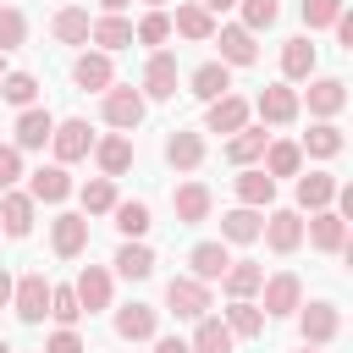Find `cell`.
<instances>
[{
    "label": "cell",
    "instance_id": "6da1fadb",
    "mask_svg": "<svg viewBox=\"0 0 353 353\" xmlns=\"http://www.w3.org/2000/svg\"><path fill=\"white\" fill-rule=\"evenodd\" d=\"M143 105H149V99H143L138 88H127V83H110V88L99 94V116H105L116 132H132V127L143 121Z\"/></svg>",
    "mask_w": 353,
    "mask_h": 353
},
{
    "label": "cell",
    "instance_id": "7a4b0ae2",
    "mask_svg": "<svg viewBox=\"0 0 353 353\" xmlns=\"http://www.w3.org/2000/svg\"><path fill=\"white\" fill-rule=\"evenodd\" d=\"M298 331H303V347H325L336 331H342V309L314 298V303H298Z\"/></svg>",
    "mask_w": 353,
    "mask_h": 353
},
{
    "label": "cell",
    "instance_id": "3957f363",
    "mask_svg": "<svg viewBox=\"0 0 353 353\" xmlns=\"http://www.w3.org/2000/svg\"><path fill=\"white\" fill-rule=\"evenodd\" d=\"M11 309H17L22 325H39V320L50 314V281H44V270H28V276L11 287Z\"/></svg>",
    "mask_w": 353,
    "mask_h": 353
},
{
    "label": "cell",
    "instance_id": "277c9868",
    "mask_svg": "<svg viewBox=\"0 0 353 353\" xmlns=\"http://www.w3.org/2000/svg\"><path fill=\"white\" fill-rule=\"evenodd\" d=\"M165 309H171L176 320H204V314H210V287L193 281V276H171V281H165Z\"/></svg>",
    "mask_w": 353,
    "mask_h": 353
},
{
    "label": "cell",
    "instance_id": "5b68a950",
    "mask_svg": "<svg viewBox=\"0 0 353 353\" xmlns=\"http://www.w3.org/2000/svg\"><path fill=\"white\" fill-rule=\"evenodd\" d=\"M259 292H265V320L270 314H298V303H303V281L292 276V270H276V276H265L259 281Z\"/></svg>",
    "mask_w": 353,
    "mask_h": 353
},
{
    "label": "cell",
    "instance_id": "8992f818",
    "mask_svg": "<svg viewBox=\"0 0 353 353\" xmlns=\"http://www.w3.org/2000/svg\"><path fill=\"white\" fill-rule=\"evenodd\" d=\"M248 110H259V121H270V127H287V121H298V88L270 83V88H259V99Z\"/></svg>",
    "mask_w": 353,
    "mask_h": 353
},
{
    "label": "cell",
    "instance_id": "52a82bcc",
    "mask_svg": "<svg viewBox=\"0 0 353 353\" xmlns=\"http://www.w3.org/2000/svg\"><path fill=\"white\" fill-rule=\"evenodd\" d=\"M265 248L270 254H298L303 248V215L298 210H270V221H265Z\"/></svg>",
    "mask_w": 353,
    "mask_h": 353
},
{
    "label": "cell",
    "instance_id": "ba28073f",
    "mask_svg": "<svg viewBox=\"0 0 353 353\" xmlns=\"http://www.w3.org/2000/svg\"><path fill=\"white\" fill-rule=\"evenodd\" d=\"M110 270L105 265H83L77 270V281H72V292H77V309L83 314H99V309H110Z\"/></svg>",
    "mask_w": 353,
    "mask_h": 353
},
{
    "label": "cell",
    "instance_id": "9c48e42d",
    "mask_svg": "<svg viewBox=\"0 0 353 353\" xmlns=\"http://www.w3.org/2000/svg\"><path fill=\"white\" fill-rule=\"evenodd\" d=\"M50 149H55V165H72V160H83L88 149H94V132H88V121H55V132H50Z\"/></svg>",
    "mask_w": 353,
    "mask_h": 353
},
{
    "label": "cell",
    "instance_id": "30bf717a",
    "mask_svg": "<svg viewBox=\"0 0 353 353\" xmlns=\"http://www.w3.org/2000/svg\"><path fill=\"white\" fill-rule=\"evenodd\" d=\"M303 237H309L320 254H347V221H342L336 210H314L309 226H303Z\"/></svg>",
    "mask_w": 353,
    "mask_h": 353
},
{
    "label": "cell",
    "instance_id": "8fae6325",
    "mask_svg": "<svg viewBox=\"0 0 353 353\" xmlns=\"http://www.w3.org/2000/svg\"><path fill=\"white\" fill-rule=\"evenodd\" d=\"M215 44H221V66H254V61H259V44H254V33H248L243 22L215 28Z\"/></svg>",
    "mask_w": 353,
    "mask_h": 353
},
{
    "label": "cell",
    "instance_id": "7c38bea8",
    "mask_svg": "<svg viewBox=\"0 0 353 353\" xmlns=\"http://www.w3.org/2000/svg\"><path fill=\"white\" fill-rule=\"evenodd\" d=\"M72 83H77V88H88V94H105V88L116 83L110 55H105V50H83V55L72 61Z\"/></svg>",
    "mask_w": 353,
    "mask_h": 353
},
{
    "label": "cell",
    "instance_id": "4fadbf2b",
    "mask_svg": "<svg viewBox=\"0 0 353 353\" xmlns=\"http://www.w3.org/2000/svg\"><path fill=\"white\" fill-rule=\"evenodd\" d=\"M50 248H55L61 259H77V254L88 248V215H72V210L55 215V221H50Z\"/></svg>",
    "mask_w": 353,
    "mask_h": 353
},
{
    "label": "cell",
    "instance_id": "5bb4252c",
    "mask_svg": "<svg viewBox=\"0 0 353 353\" xmlns=\"http://www.w3.org/2000/svg\"><path fill=\"white\" fill-rule=\"evenodd\" d=\"M138 94H143V99H171V94H176V55H171V50H154V55H149Z\"/></svg>",
    "mask_w": 353,
    "mask_h": 353
},
{
    "label": "cell",
    "instance_id": "9a60e30c",
    "mask_svg": "<svg viewBox=\"0 0 353 353\" xmlns=\"http://www.w3.org/2000/svg\"><path fill=\"white\" fill-rule=\"evenodd\" d=\"M210 188L204 182H182L176 193H171V210H176V226H204L210 221Z\"/></svg>",
    "mask_w": 353,
    "mask_h": 353
},
{
    "label": "cell",
    "instance_id": "2e32d148",
    "mask_svg": "<svg viewBox=\"0 0 353 353\" xmlns=\"http://www.w3.org/2000/svg\"><path fill=\"white\" fill-rule=\"evenodd\" d=\"M116 336L121 342H154L160 336V314L149 303H127V309H116Z\"/></svg>",
    "mask_w": 353,
    "mask_h": 353
},
{
    "label": "cell",
    "instance_id": "e0dca14e",
    "mask_svg": "<svg viewBox=\"0 0 353 353\" xmlns=\"http://www.w3.org/2000/svg\"><path fill=\"white\" fill-rule=\"evenodd\" d=\"M204 127H210V132H243V127H248V99H243V94H221V99H210Z\"/></svg>",
    "mask_w": 353,
    "mask_h": 353
},
{
    "label": "cell",
    "instance_id": "ac0fdd59",
    "mask_svg": "<svg viewBox=\"0 0 353 353\" xmlns=\"http://www.w3.org/2000/svg\"><path fill=\"white\" fill-rule=\"evenodd\" d=\"M188 94L193 99H221V94H232V66H221V61H204V66H193V77H188Z\"/></svg>",
    "mask_w": 353,
    "mask_h": 353
},
{
    "label": "cell",
    "instance_id": "d6986e66",
    "mask_svg": "<svg viewBox=\"0 0 353 353\" xmlns=\"http://www.w3.org/2000/svg\"><path fill=\"white\" fill-rule=\"evenodd\" d=\"M342 105H347V83L342 77H309V116L331 121Z\"/></svg>",
    "mask_w": 353,
    "mask_h": 353
},
{
    "label": "cell",
    "instance_id": "ffe728a7",
    "mask_svg": "<svg viewBox=\"0 0 353 353\" xmlns=\"http://www.w3.org/2000/svg\"><path fill=\"white\" fill-rule=\"evenodd\" d=\"M50 132H55V116H50L44 105H28V110L17 116V143H11V149H44Z\"/></svg>",
    "mask_w": 353,
    "mask_h": 353
},
{
    "label": "cell",
    "instance_id": "44dd1931",
    "mask_svg": "<svg viewBox=\"0 0 353 353\" xmlns=\"http://www.w3.org/2000/svg\"><path fill=\"white\" fill-rule=\"evenodd\" d=\"M94 160H99V176H121L127 165H132V138L127 132H110V138H94V149H88Z\"/></svg>",
    "mask_w": 353,
    "mask_h": 353
},
{
    "label": "cell",
    "instance_id": "7402d4cb",
    "mask_svg": "<svg viewBox=\"0 0 353 353\" xmlns=\"http://www.w3.org/2000/svg\"><path fill=\"white\" fill-rule=\"evenodd\" d=\"M66 193H72L66 165H39V171L28 176V199H33V204H61Z\"/></svg>",
    "mask_w": 353,
    "mask_h": 353
},
{
    "label": "cell",
    "instance_id": "603a6c76",
    "mask_svg": "<svg viewBox=\"0 0 353 353\" xmlns=\"http://www.w3.org/2000/svg\"><path fill=\"white\" fill-rule=\"evenodd\" d=\"M232 193H237V204H248V210H265V204L276 199V182H270L259 165H243V171L232 176Z\"/></svg>",
    "mask_w": 353,
    "mask_h": 353
},
{
    "label": "cell",
    "instance_id": "cb8c5ba5",
    "mask_svg": "<svg viewBox=\"0 0 353 353\" xmlns=\"http://www.w3.org/2000/svg\"><path fill=\"white\" fill-rule=\"evenodd\" d=\"M259 232H265V210L237 204L221 215V243H259Z\"/></svg>",
    "mask_w": 353,
    "mask_h": 353
},
{
    "label": "cell",
    "instance_id": "d4e9b609",
    "mask_svg": "<svg viewBox=\"0 0 353 353\" xmlns=\"http://www.w3.org/2000/svg\"><path fill=\"white\" fill-rule=\"evenodd\" d=\"M188 265H193V281H221L226 276V265H232V254H226V243H193L188 248Z\"/></svg>",
    "mask_w": 353,
    "mask_h": 353
},
{
    "label": "cell",
    "instance_id": "484cf974",
    "mask_svg": "<svg viewBox=\"0 0 353 353\" xmlns=\"http://www.w3.org/2000/svg\"><path fill=\"white\" fill-rule=\"evenodd\" d=\"M0 232L6 237H28L33 232V199L28 193H17V188L0 193Z\"/></svg>",
    "mask_w": 353,
    "mask_h": 353
},
{
    "label": "cell",
    "instance_id": "4316f807",
    "mask_svg": "<svg viewBox=\"0 0 353 353\" xmlns=\"http://www.w3.org/2000/svg\"><path fill=\"white\" fill-rule=\"evenodd\" d=\"M171 33H182V39H193V44H210V39H215V17H210L199 0H188V6H176Z\"/></svg>",
    "mask_w": 353,
    "mask_h": 353
},
{
    "label": "cell",
    "instance_id": "83f0119b",
    "mask_svg": "<svg viewBox=\"0 0 353 353\" xmlns=\"http://www.w3.org/2000/svg\"><path fill=\"white\" fill-rule=\"evenodd\" d=\"M265 143H270V132H265V127H243V132H232V138H226V149H221V154H226V165H237V171H243V165H254V160L265 154Z\"/></svg>",
    "mask_w": 353,
    "mask_h": 353
},
{
    "label": "cell",
    "instance_id": "f1b7e54d",
    "mask_svg": "<svg viewBox=\"0 0 353 353\" xmlns=\"http://www.w3.org/2000/svg\"><path fill=\"white\" fill-rule=\"evenodd\" d=\"M292 193H298V210H309V215H314V210H331V199H336V176H331V171H309V176H298Z\"/></svg>",
    "mask_w": 353,
    "mask_h": 353
},
{
    "label": "cell",
    "instance_id": "f546056e",
    "mask_svg": "<svg viewBox=\"0 0 353 353\" xmlns=\"http://www.w3.org/2000/svg\"><path fill=\"white\" fill-rule=\"evenodd\" d=\"M232 336H243V342H254V336H265V309L254 303V298H232V309H226V320H221Z\"/></svg>",
    "mask_w": 353,
    "mask_h": 353
},
{
    "label": "cell",
    "instance_id": "4dcf8cb0",
    "mask_svg": "<svg viewBox=\"0 0 353 353\" xmlns=\"http://www.w3.org/2000/svg\"><path fill=\"white\" fill-rule=\"evenodd\" d=\"M314 44H309V33H298V39H287L281 44V72H287V83H303V77H314Z\"/></svg>",
    "mask_w": 353,
    "mask_h": 353
},
{
    "label": "cell",
    "instance_id": "1f68e13d",
    "mask_svg": "<svg viewBox=\"0 0 353 353\" xmlns=\"http://www.w3.org/2000/svg\"><path fill=\"white\" fill-rule=\"evenodd\" d=\"M165 160H171L176 171H199V165H204V138H199V132H182V127H176V132L165 138Z\"/></svg>",
    "mask_w": 353,
    "mask_h": 353
},
{
    "label": "cell",
    "instance_id": "d6a6232c",
    "mask_svg": "<svg viewBox=\"0 0 353 353\" xmlns=\"http://www.w3.org/2000/svg\"><path fill=\"white\" fill-rule=\"evenodd\" d=\"M110 215H116V232H121L127 243H143V232L154 226V221H149V204H143V199H116V210H110Z\"/></svg>",
    "mask_w": 353,
    "mask_h": 353
},
{
    "label": "cell",
    "instance_id": "836d02e7",
    "mask_svg": "<svg viewBox=\"0 0 353 353\" xmlns=\"http://www.w3.org/2000/svg\"><path fill=\"white\" fill-rule=\"evenodd\" d=\"M110 265H116L127 281H149V276H154V248H149V243H121Z\"/></svg>",
    "mask_w": 353,
    "mask_h": 353
},
{
    "label": "cell",
    "instance_id": "e575fe53",
    "mask_svg": "<svg viewBox=\"0 0 353 353\" xmlns=\"http://www.w3.org/2000/svg\"><path fill=\"white\" fill-rule=\"evenodd\" d=\"M259 281H265V265H254V259H232V265H226V276H221L226 298H254V292H259Z\"/></svg>",
    "mask_w": 353,
    "mask_h": 353
},
{
    "label": "cell",
    "instance_id": "d590c367",
    "mask_svg": "<svg viewBox=\"0 0 353 353\" xmlns=\"http://www.w3.org/2000/svg\"><path fill=\"white\" fill-rule=\"evenodd\" d=\"M259 160H265L259 171H265V176L276 182V176H298V165H303V149L281 138V143H265V154H259Z\"/></svg>",
    "mask_w": 353,
    "mask_h": 353
},
{
    "label": "cell",
    "instance_id": "8d00e7d4",
    "mask_svg": "<svg viewBox=\"0 0 353 353\" xmlns=\"http://www.w3.org/2000/svg\"><path fill=\"white\" fill-rule=\"evenodd\" d=\"M232 347H237V336H232L215 314H204L199 331H193V342H188V353H232Z\"/></svg>",
    "mask_w": 353,
    "mask_h": 353
},
{
    "label": "cell",
    "instance_id": "74e56055",
    "mask_svg": "<svg viewBox=\"0 0 353 353\" xmlns=\"http://www.w3.org/2000/svg\"><path fill=\"white\" fill-rule=\"evenodd\" d=\"M342 143H347V138H342V127H336V121H314V127L303 132V143H298V149H309L314 160H331V154H342Z\"/></svg>",
    "mask_w": 353,
    "mask_h": 353
},
{
    "label": "cell",
    "instance_id": "f35d334b",
    "mask_svg": "<svg viewBox=\"0 0 353 353\" xmlns=\"http://www.w3.org/2000/svg\"><path fill=\"white\" fill-rule=\"evenodd\" d=\"M88 11L83 6H66V11H55V22H50V33L61 39V44H88Z\"/></svg>",
    "mask_w": 353,
    "mask_h": 353
},
{
    "label": "cell",
    "instance_id": "ab89813d",
    "mask_svg": "<svg viewBox=\"0 0 353 353\" xmlns=\"http://www.w3.org/2000/svg\"><path fill=\"white\" fill-rule=\"evenodd\" d=\"M88 39H94L105 55H110V50H127V44H132V22H127V17H99V22L88 28Z\"/></svg>",
    "mask_w": 353,
    "mask_h": 353
},
{
    "label": "cell",
    "instance_id": "60d3db41",
    "mask_svg": "<svg viewBox=\"0 0 353 353\" xmlns=\"http://www.w3.org/2000/svg\"><path fill=\"white\" fill-rule=\"evenodd\" d=\"M171 39V11H143L138 22H132V44H149V50H160Z\"/></svg>",
    "mask_w": 353,
    "mask_h": 353
},
{
    "label": "cell",
    "instance_id": "b9f144b4",
    "mask_svg": "<svg viewBox=\"0 0 353 353\" xmlns=\"http://www.w3.org/2000/svg\"><path fill=\"white\" fill-rule=\"evenodd\" d=\"M77 199H83V215H110L116 210V182L110 176H94V182L77 188Z\"/></svg>",
    "mask_w": 353,
    "mask_h": 353
},
{
    "label": "cell",
    "instance_id": "7bdbcfd3",
    "mask_svg": "<svg viewBox=\"0 0 353 353\" xmlns=\"http://www.w3.org/2000/svg\"><path fill=\"white\" fill-rule=\"evenodd\" d=\"M0 99L17 105V110H28V105L39 99V77H33V72H6V77H0Z\"/></svg>",
    "mask_w": 353,
    "mask_h": 353
},
{
    "label": "cell",
    "instance_id": "ee69618b",
    "mask_svg": "<svg viewBox=\"0 0 353 353\" xmlns=\"http://www.w3.org/2000/svg\"><path fill=\"white\" fill-rule=\"evenodd\" d=\"M50 320H55L61 331H72V325L83 320V309H77V292H72V287H50Z\"/></svg>",
    "mask_w": 353,
    "mask_h": 353
},
{
    "label": "cell",
    "instance_id": "f6af8a7d",
    "mask_svg": "<svg viewBox=\"0 0 353 353\" xmlns=\"http://www.w3.org/2000/svg\"><path fill=\"white\" fill-rule=\"evenodd\" d=\"M237 6H243V28L248 33H265L281 17V0H237Z\"/></svg>",
    "mask_w": 353,
    "mask_h": 353
},
{
    "label": "cell",
    "instance_id": "bcb514c9",
    "mask_svg": "<svg viewBox=\"0 0 353 353\" xmlns=\"http://www.w3.org/2000/svg\"><path fill=\"white\" fill-rule=\"evenodd\" d=\"M22 39H28V17L17 6H0V55L6 50H22Z\"/></svg>",
    "mask_w": 353,
    "mask_h": 353
},
{
    "label": "cell",
    "instance_id": "7dc6e473",
    "mask_svg": "<svg viewBox=\"0 0 353 353\" xmlns=\"http://www.w3.org/2000/svg\"><path fill=\"white\" fill-rule=\"evenodd\" d=\"M342 11H347L342 0H303V28H309V33H320V28H331Z\"/></svg>",
    "mask_w": 353,
    "mask_h": 353
},
{
    "label": "cell",
    "instance_id": "c3c4849f",
    "mask_svg": "<svg viewBox=\"0 0 353 353\" xmlns=\"http://www.w3.org/2000/svg\"><path fill=\"white\" fill-rule=\"evenodd\" d=\"M17 176H22V149L0 143V193H6V188H17Z\"/></svg>",
    "mask_w": 353,
    "mask_h": 353
},
{
    "label": "cell",
    "instance_id": "681fc988",
    "mask_svg": "<svg viewBox=\"0 0 353 353\" xmlns=\"http://www.w3.org/2000/svg\"><path fill=\"white\" fill-rule=\"evenodd\" d=\"M39 353H88V347H83V336H77V331H55Z\"/></svg>",
    "mask_w": 353,
    "mask_h": 353
},
{
    "label": "cell",
    "instance_id": "f907efd6",
    "mask_svg": "<svg viewBox=\"0 0 353 353\" xmlns=\"http://www.w3.org/2000/svg\"><path fill=\"white\" fill-rule=\"evenodd\" d=\"M331 28H336V44H342V50H353V17H347V11H342V17H336V22H331Z\"/></svg>",
    "mask_w": 353,
    "mask_h": 353
},
{
    "label": "cell",
    "instance_id": "816d5d0a",
    "mask_svg": "<svg viewBox=\"0 0 353 353\" xmlns=\"http://www.w3.org/2000/svg\"><path fill=\"white\" fill-rule=\"evenodd\" d=\"M154 353H188L182 336H154Z\"/></svg>",
    "mask_w": 353,
    "mask_h": 353
},
{
    "label": "cell",
    "instance_id": "f5cc1de1",
    "mask_svg": "<svg viewBox=\"0 0 353 353\" xmlns=\"http://www.w3.org/2000/svg\"><path fill=\"white\" fill-rule=\"evenodd\" d=\"M11 287H17V281H11V270L0 265V309H11Z\"/></svg>",
    "mask_w": 353,
    "mask_h": 353
},
{
    "label": "cell",
    "instance_id": "db71d44e",
    "mask_svg": "<svg viewBox=\"0 0 353 353\" xmlns=\"http://www.w3.org/2000/svg\"><path fill=\"white\" fill-rule=\"evenodd\" d=\"M199 6H204V11H210V17H215V11H232V6H237V0H199Z\"/></svg>",
    "mask_w": 353,
    "mask_h": 353
},
{
    "label": "cell",
    "instance_id": "11a10c76",
    "mask_svg": "<svg viewBox=\"0 0 353 353\" xmlns=\"http://www.w3.org/2000/svg\"><path fill=\"white\" fill-rule=\"evenodd\" d=\"M99 6H105V11H110V17H121V11H127V6H132V0H99Z\"/></svg>",
    "mask_w": 353,
    "mask_h": 353
},
{
    "label": "cell",
    "instance_id": "9f6ffc18",
    "mask_svg": "<svg viewBox=\"0 0 353 353\" xmlns=\"http://www.w3.org/2000/svg\"><path fill=\"white\" fill-rule=\"evenodd\" d=\"M143 6H149V11H165V6H171V0H143Z\"/></svg>",
    "mask_w": 353,
    "mask_h": 353
},
{
    "label": "cell",
    "instance_id": "6f0895ef",
    "mask_svg": "<svg viewBox=\"0 0 353 353\" xmlns=\"http://www.w3.org/2000/svg\"><path fill=\"white\" fill-rule=\"evenodd\" d=\"M0 353H17V347H11V342H6V336H0Z\"/></svg>",
    "mask_w": 353,
    "mask_h": 353
},
{
    "label": "cell",
    "instance_id": "680465c9",
    "mask_svg": "<svg viewBox=\"0 0 353 353\" xmlns=\"http://www.w3.org/2000/svg\"><path fill=\"white\" fill-rule=\"evenodd\" d=\"M298 353H320V347H298Z\"/></svg>",
    "mask_w": 353,
    "mask_h": 353
},
{
    "label": "cell",
    "instance_id": "91938a15",
    "mask_svg": "<svg viewBox=\"0 0 353 353\" xmlns=\"http://www.w3.org/2000/svg\"><path fill=\"white\" fill-rule=\"evenodd\" d=\"M0 77H6V55H0Z\"/></svg>",
    "mask_w": 353,
    "mask_h": 353
},
{
    "label": "cell",
    "instance_id": "94428289",
    "mask_svg": "<svg viewBox=\"0 0 353 353\" xmlns=\"http://www.w3.org/2000/svg\"><path fill=\"white\" fill-rule=\"evenodd\" d=\"M0 6H6V0H0Z\"/></svg>",
    "mask_w": 353,
    "mask_h": 353
}]
</instances>
